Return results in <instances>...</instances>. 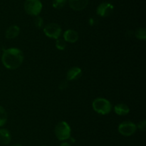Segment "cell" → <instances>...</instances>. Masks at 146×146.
Listing matches in <instances>:
<instances>
[{
  "label": "cell",
  "mask_w": 146,
  "mask_h": 146,
  "mask_svg": "<svg viewBox=\"0 0 146 146\" xmlns=\"http://www.w3.org/2000/svg\"><path fill=\"white\" fill-rule=\"evenodd\" d=\"M24 54L17 48H10L4 50L1 56L3 64L9 70L17 69L23 62Z\"/></svg>",
  "instance_id": "1"
},
{
  "label": "cell",
  "mask_w": 146,
  "mask_h": 146,
  "mask_svg": "<svg viewBox=\"0 0 146 146\" xmlns=\"http://www.w3.org/2000/svg\"><path fill=\"white\" fill-rule=\"evenodd\" d=\"M43 146H46V145H43Z\"/></svg>",
  "instance_id": "23"
},
{
  "label": "cell",
  "mask_w": 146,
  "mask_h": 146,
  "mask_svg": "<svg viewBox=\"0 0 146 146\" xmlns=\"http://www.w3.org/2000/svg\"><path fill=\"white\" fill-rule=\"evenodd\" d=\"M64 40L68 42H76L78 40V34L73 29H68L64 32Z\"/></svg>",
  "instance_id": "10"
},
{
  "label": "cell",
  "mask_w": 146,
  "mask_h": 146,
  "mask_svg": "<svg viewBox=\"0 0 146 146\" xmlns=\"http://www.w3.org/2000/svg\"><path fill=\"white\" fill-rule=\"evenodd\" d=\"M111 104L108 100L98 97L93 102V108L98 113L101 115H107L111 112Z\"/></svg>",
  "instance_id": "2"
},
{
  "label": "cell",
  "mask_w": 146,
  "mask_h": 146,
  "mask_svg": "<svg viewBox=\"0 0 146 146\" xmlns=\"http://www.w3.org/2000/svg\"><path fill=\"white\" fill-rule=\"evenodd\" d=\"M137 127L133 123L125 121L121 123L118 126V131L124 136H131L136 131Z\"/></svg>",
  "instance_id": "6"
},
{
  "label": "cell",
  "mask_w": 146,
  "mask_h": 146,
  "mask_svg": "<svg viewBox=\"0 0 146 146\" xmlns=\"http://www.w3.org/2000/svg\"><path fill=\"white\" fill-rule=\"evenodd\" d=\"M70 7L75 11H81L88 4V0H68Z\"/></svg>",
  "instance_id": "8"
},
{
  "label": "cell",
  "mask_w": 146,
  "mask_h": 146,
  "mask_svg": "<svg viewBox=\"0 0 146 146\" xmlns=\"http://www.w3.org/2000/svg\"><path fill=\"white\" fill-rule=\"evenodd\" d=\"M81 76V70L78 67H74L70 69L67 72V80H76L80 78Z\"/></svg>",
  "instance_id": "9"
},
{
  "label": "cell",
  "mask_w": 146,
  "mask_h": 146,
  "mask_svg": "<svg viewBox=\"0 0 146 146\" xmlns=\"http://www.w3.org/2000/svg\"><path fill=\"white\" fill-rule=\"evenodd\" d=\"M24 9L29 15L38 16L42 9V4L40 0H26Z\"/></svg>",
  "instance_id": "4"
},
{
  "label": "cell",
  "mask_w": 146,
  "mask_h": 146,
  "mask_svg": "<svg viewBox=\"0 0 146 146\" xmlns=\"http://www.w3.org/2000/svg\"><path fill=\"white\" fill-rule=\"evenodd\" d=\"M68 0H54L52 3L53 7L57 9H62L66 4Z\"/></svg>",
  "instance_id": "15"
},
{
  "label": "cell",
  "mask_w": 146,
  "mask_h": 146,
  "mask_svg": "<svg viewBox=\"0 0 146 146\" xmlns=\"http://www.w3.org/2000/svg\"><path fill=\"white\" fill-rule=\"evenodd\" d=\"M7 120V113L4 107L0 106V127L6 123Z\"/></svg>",
  "instance_id": "14"
},
{
  "label": "cell",
  "mask_w": 146,
  "mask_h": 146,
  "mask_svg": "<svg viewBox=\"0 0 146 146\" xmlns=\"http://www.w3.org/2000/svg\"><path fill=\"white\" fill-rule=\"evenodd\" d=\"M60 146H71V145H70L69 143H61V145Z\"/></svg>",
  "instance_id": "21"
},
{
  "label": "cell",
  "mask_w": 146,
  "mask_h": 146,
  "mask_svg": "<svg viewBox=\"0 0 146 146\" xmlns=\"http://www.w3.org/2000/svg\"><path fill=\"white\" fill-rule=\"evenodd\" d=\"M68 87V81L67 80H63L59 84V89L61 90H65Z\"/></svg>",
  "instance_id": "20"
},
{
  "label": "cell",
  "mask_w": 146,
  "mask_h": 146,
  "mask_svg": "<svg viewBox=\"0 0 146 146\" xmlns=\"http://www.w3.org/2000/svg\"><path fill=\"white\" fill-rule=\"evenodd\" d=\"M12 146H22V145L20 144H16V145H12Z\"/></svg>",
  "instance_id": "22"
},
{
  "label": "cell",
  "mask_w": 146,
  "mask_h": 146,
  "mask_svg": "<svg viewBox=\"0 0 146 146\" xmlns=\"http://www.w3.org/2000/svg\"><path fill=\"white\" fill-rule=\"evenodd\" d=\"M138 127L141 130H142V131H145V127H146L145 120H143V121H141V123H139V124L138 125Z\"/></svg>",
  "instance_id": "19"
},
{
  "label": "cell",
  "mask_w": 146,
  "mask_h": 146,
  "mask_svg": "<svg viewBox=\"0 0 146 146\" xmlns=\"http://www.w3.org/2000/svg\"><path fill=\"white\" fill-rule=\"evenodd\" d=\"M114 111L118 115H126L129 113V107L127 104L123 103H119L114 107Z\"/></svg>",
  "instance_id": "11"
},
{
  "label": "cell",
  "mask_w": 146,
  "mask_h": 146,
  "mask_svg": "<svg viewBox=\"0 0 146 146\" xmlns=\"http://www.w3.org/2000/svg\"><path fill=\"white\" fill-rule=\"evenodd\" d=\"M44 31L47 37L54 39H58L61 34V29L58 24L55 23H50L44 27Z\"/></svg>",
  "instance_id": "5"
},
{
  "label": "cell",
  "mask_w": 146,
  "mask_h": 146,
  "mask_svg": "<svg viewBox=\"0 0 146 146\" xmlns=\"http://www.w3.org/2000/svg\"><path fill=\"white\" fill-rule=\"evenodd\" d=\"M56 47L57 49L60 50H64L66 48V42L65 40H62V39H58L56 42Z\"/></svg>",
  "instance_id": "17"
},
{
  "label": "cell",
  "mask_w": 146,
  "mask_h": 146,
  "mask_svg": "<svg viewBox=\"0 0 146 146\" xmlns=\"http://www.w3.org/2000/svg\"><path fill=\"white\" fill-rule=\"evenodd\" d=\"M19 27L17 25L11 26L7 29L6 31V37L7 39H14L17 37L19 34Z\"/></svg>",
  "instance_id": "12"
},
{
  "label": "cell",
  "mask_w": 146,
  "mask_h": 146,
  "mask_svg": "<svg viewBox=\"0 0 146 146\" xmlns=\"http://www.w3.org/2000/svg\"><path fill=\"white\" fill-rule=\"evenodd\" d=\"M135 36L138 39L145 40L146 38V31L144 28H139L135 31Z\"/></svg>",
  "instance_id": "16"
},
{
  "label": "cell",
  "mask_w": 146,
  "mask_h": 146,
  "mask_svg": "<svg viewBox=\"0 0 146 146\" xmlns=\"http://www.w3.org/2000/svg\"><path fill=\"white\" fill-rule=\"evenodd\" d=\"M11 141V135L7 129L0 130V143L2 145H8Z\"/></svg>",
  "instance_id": "13"
},
{
  "label": "cell",
  "mask_w": 146,
  "mask_h": 146,
  "mask_svg": "<svg viewBox=\"0 0 146 146\" xmlns=\"http://www.w3.org/2000/svg\"><path fill=\"white\" fill-rule=\"evenodd\" d=\"M113 6L108 2H103L97 7L96 13L98 16L106 17L111 15L113 11Z\"/></svg>",
  "instance_id": "7"
},
{
  "label": "cell",
  "mask_w": 146,
  "mask_h": 146,
  "mask_svg": "<svg viewBox=\"0 0 146 146\" xmlns=\"http://www.w3.org/2000/svg\"><path fill=\"white\" fill-rule=\"evenodd\" d=\"M55 135L59 140H68L71 137V127L66 122H60L55 127Z\"/></svg>",
  "instance_id": "3"
},
{
  "label": "cell",
  "mask_w": 146,
  "mask_h": 146,
  "mask_svg": "<svg viewBox=\"0 0 146 146\" xmlns=\"http://www.w3.org/2000/svg\"><path fill=\"white\" fill-rule=\"evenodd\" d=\"M43 24H44V21H43L42 18L38 17V16H36L35 19H34V24H35L36 27H38V28H41V27H42Z\"/></svg>",
  "instance_id": "18"
}]
</instances>
